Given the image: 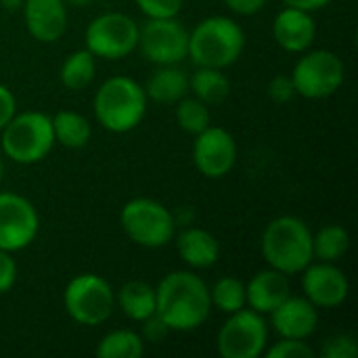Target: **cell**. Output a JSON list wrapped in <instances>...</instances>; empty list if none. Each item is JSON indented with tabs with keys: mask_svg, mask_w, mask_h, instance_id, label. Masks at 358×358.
I'll return each mask as SVG.
<instances>
[{
	"mask_svg": "<svg viewBox=\"0 0 358 358\" xmlns=\"http://www.w3.org/2000/svg\"><path fill=\"white\" fill-rule=\"evenodd\" d=\"M212 313L210 287L195 271H172L155 287V315L170 331L199 329Z\"/></svg>",
	"mask_w": 358,
	"mask_h": 358,
	"instance_id": "1",
	"label": "cell"
},
{
	"mask_svg": "<svg viewBox=\"0 0 358 358\" xmlns=\"http://www.w3.org/2000/svg\"><path fill=\"white\" fill-rule=\"evenodd\" d=\"M260 250L264 262L292 277L300 275L313 258V231L298 216H279L271 220L262 233Z\"/></svg>",
	"mask_w": 358,
	"mask_h": 358,
	"instance_id": "2",
	"label": "cell"
},
{
	"mask_svg": "<svg viewBox=\"0 0 358 358\" xmlns=\"http://www.w3.org/2000/svg\"><path fill=\"white\" fill-rule=\"evenodd\" d=\"M243 50L245 31L231 17H206L189 31V57L195 67L227 69L241 59Z\"/></svg>",
	"mask_w": 358,
	"mask_h": 358,
	"instance_id": "3",
	"label": "cell"
},
{
	"mask_svg": "<svg viewBox=\"0 0 358 358\" xmlns=\"http://www.w3.org/2000/svg\"><path fill=\"white\" fill-rule=\"evenodd\" d=\"M147 94L145 88L128 76L107 78L94 94V117L96 122L113 132L126 134L136 130L147 115Z\"/></svg>",
	"mask_w": 358,
	"mask_h": 358,
	"instance_id": "4",
	"label": "cell"
},
{
	"mask_svg": "<svg viewBox=\"0 0 358 358\" xmlns=\"http://www.w3.org/2000/svg\"><path fill=\"white\" fill-rule=\"evenodd\" d=\"M55 145L52 120L42 111H17L0 130L2 155L19 166H34L46 159Z\"/></svg>",
	"mask_w": 358,
	"mask_h": 358,
	"instance_id": "5",
	"label": "cell"
},
{
	"mask_svg": "<svg viewBox=\"0 0 358 358\" xmlns=\"http://www.w3.org/2000/svg\"><path fill=\"white\" fill-rule=\"evenodd\" d=\"M120 224L126 237L147 250H159L174 241L176 218L170 208L151 197H134L124 203Z\"/></svg>",
	"mask_w": 358,
	"mask_h": 358,
	"instance_id": "6",
	"label": "cell"
},
{
	"mask_svg": "<svg viewBox=\"0 0 358 358\" xmlns=\"http://www.w3.org/2000/svg\"><path fill=\"white\" fill-rule=\"evenodd\" d=\"M63 308L73 323L96 327L113 315L115 292L101 275L80 273L63 289Z\"/></svg>",
	"mask_w": 358,
	"mask_h": 358,
	"instance_id": "7",
	"label": "cell"
},
{
	"mask_svg": "<svg viewBox=\"0 0 358 358\" xmlns=\"http://www.w3.org/2000/svg\"><path fill=\"white\" fill-rule=\"evenodd\" d=\"M296 94L310 101L334 96L346 82V63L342 57L327 48L306 50L292 69Z\"/></svg>",
	"mask_w": 358,
	"mask_h": 358,
	"instance_id": "8",
	"label": "cell"
},
{
	"mask_svg": "<svg viewBox=\"0 0 358 358\" xmlns=\"http://www.w3.org/2000/svg\"><path fill=\"white\" fill-rule=\"evenodd\" d=\"M136 46L138 23L122 10L96 15L84 31V48H88L96 59L120 61L132 55Z\"/></svg>",
	"mask_w": 358,
	"mask_h": 358,
	"instance_id": "9",
	"label": "cell"
},
{
	"mask_svg": "<svg viewBox=\"0 0 358 358\" xmlns=\"http://www.w3.org/2000/svg\"><path fill=\"white\" fill-rule=\"evenodd\" d=\"M268 346V323L264 315L241 308L231 313L216 336V352L222 358H258Z\"/></svg>",
	"mask_w": 358,
	"mask_h": 358,
	"instance_id": "10",
	"label": "cell"
},
{
	"mask_svg": "<svg viewBox=\"0 0 358 358\" xmlns=\"http://www.w3.org/2000/svg\"><path fill=\"white\" fill-rule=\"evenodd\" d=\"M153 65H180L189 57V29L176 19H147L138 25V46Z\"/></svg>",
	"mask_w": 358,
	"mask_h": 358,
	"instance_id": "11",
	"label": "cell"
},
{
	"mask_svg": "<svg viewBox=\"0 0 358 358\" xmlns=\"http://www.w3.org/2000/svg\"><path fill=\"white\" fill-rule=\"evenodd\" d=\"M40 233L36 206L13 191H0V250L17 254L29 248Z\"/></svg>",
	"mask_w": 358,
	"mask_h": 358,
	"instance_id": "12",
	"label": "cell"
},
{
	"mask_svg": "<svg viewBox=\"0 0 358 358\" xmlns=\"http://www.w3.org/2000/svg\"><path fill=\"white\" fill-rule=\"evenodd\" d=\"M239 147L235 136L220 128V126H208L199 134H195L193 141V166L197 172L210 180L224 178L237 164Z\"/></svg>",
	"mask_w": 358,
	"mask_h": 358,
	"instance_id": "13",
	"label": "cell"
},
{
	"mask_svg": "<svg viewBox=\"0 0 358 358\" xmlns=\"http://www.w3.org/2000/svg\"><path fill=\"white\" fill-rule=\"evenodd\" d=\"M300 275L304 298L317 308H338L348 300L350 281L336 262L313 260Z\"/></svg>",
	"mask_w": 358,
	"mask_h": 358,
	"instance_id": "14",
	"label": "cell"
},
{
	"mask_svg": "<svg viewBox=\"0 0 358 358\" xmlns=\"http://www.w3.org/2000/svg\"><path fill=\"white\" fill-rule=\"evenodd\" d=\"M271 329L279 338L308 340L319 327V308L304 296L285 298L271 315Z\"/></svg>",
	"mask_w": 358,
	"mask_h": 358,
	"instance_id": "15",
	"label": "cell"
},
{
	"mask_svg": "<svg viewBox=\"0 0 358 358\" xmlns=\"http://www.w3.org/2000/svg\"><path fill=\"white\" fill-rule=\"evenodd\" d=\"M23 21L27 34L42 42L52 44L63 38L67 29V4L63 0H23Z\"/></svg>",
	"mask_w": 358,
	"mask_h": 358,
	"instance_id": "16",
	"label": "cell"
},
{
	"mask_svg": "<svg viewBox=\"0 0 358 358\" xmlns=\"http://www.w3.org/2000/svg\"><path fill=\"white\" fill-rule=\"evenodd\" d=\"M273 38L285 52L302 55L308 48H313L317 40V23L313 13L285 6L277 13L273 23Z\"/></svg>",
	"mask_w": 358,
	"mask_h": 358,
	"instance_id": "17",
	"label": "cell"
},
{
	"mask_svg": "<svg viewBox=\"0 0 358 358\" xmlns=\"http://www.w3.org/2000/svg\"><path fill=\"white\" fill-rule=\"evenodd\" d=\"M174 243L180 260L191 271L212 268L220 260V241L208 229L187 224L180 233L174 235Z\"/></svg>",
	"mask_w": 358,
	"mask_h": 358,
	"instance_id": "18",
	"label": "cell"
},
{
	"mask_svg": "<svg viewBox=\"0 0 358 358\" xmlns=\"http://www.w3.org/2000/svg\"><path fill=\"white\" fill-rule=\"evenodd\" d=\"M289 296H292L289 277L271 266L258 271L245 283V306L260 315H271Z\"/></svg>",
	"mask_w": 358,
	"mask_h": 358,
	"instance_id": "19",
	"label": "cell"
},
{
	"mask_svg": "<svg viewBox=\"0 0 358 358\" xmlns=\"http://www.w3.org/2000/svg\"><path fill=\"white\" fill-rule=\"evenodd\" d=\"M143 88L149 101L174 105L189 94V73L178 65H155Z\"/></svg>",
	"mask_w": 358,
	"mask_h": 358,
	"instance_id": "20",
	"label": "cell"
},
{
	"mask_svg": "<svg viewBox=\"0 0 358 358\" xmlns=\"http://www.w3.org/2000/svg\"><path fill=\"white\" fill-rule=\"evenodd\" d=\"M115 306L134 323H143L155 315V287L134 279L115 292Z\"/></svg>",
	"mask_w": 358,
	"mask_h": 358,
	"instance_id": "21",
	"label": "cell"
},
{
	"mask_svg": "<svg viewBox=\"0 0 358 358\" xmlns=\"http://www.w3.org/2000/svg\"><path fill=\"white\" fill-rule=\"evenodd\" d=\"M52 120V132H55V141L65 147V149H82L90 143L92 136V126L90 120L78 111L71 109H61L55 115H50Z\"/></svg>",
	"mask_w": 358,
	"mask_h": 358,
	"instance_id": "22",
	"label": "cell"
},
{
	"mask_svg": "<svg viewBox=\"0 0 358 358\" xmlns=\"http://www.w3.org/2000/svg\"><path fill=\"white\" fill-rule=\"evenodd\" d=\"M189 92L210 107L220 105L231 94V80L224 76V69L195 67L189 76Z\"/></svg>",
	"mask_w": 358,
	"mask_h": 358,
	"instance_id": "23",
	"label": "cell"
},
{
	"mask_svg": "<svg viewBox=\"0 0 358 358\" xmlns=\"http://www.w3.org/2000/svg\"><path fill=\"white\" fill-rule=\"evenodd\" d=\"M94 76H96V57L88 48L69 52L59 69V80L63 88L73 90V92L90 86Z\"/></svg>",
	"mask_w": 358,
	"mask_h": 358,
	"instance_id": "24",
	"label": "cell"
},
{
	"mask_svg": "<svg viewBox=\"0 0 358 358\" xmlns=\"http://www.w3.org/2000/svg\"><path fill=\"white\" fill-rule=\"evenodd\" d=\"M350 250V235L342 224H327L313 233V258L319 262H340Z\"/></svg>",
	"mask_w": 358,
	"mask_h": 358,
	"instance_id": "25",
	"label": "cell"
},
{
	"mask_svg": "<svg viewBox=\"0 0 358 358\" xmlns=\"http://www.w3.org/2000/svg\"><path fill=\"white\" fill-rule=\"evenodd\" d=\"M99 358H138L145 355V340L132 329H115L96 344Z\"/></svg>",
	"mask_w": 358,
	"mask_h": 358,
	"instance_id": "26",
	"label": "cell"
},
{
	"mask_svg": "<svg viewBox=\"0 0 358 358\" xmlns=\"http://www.w3.org/2000/svg\"><path fill=\"white\" fill-rule=\"evenodd\" d=\"M210 302L212 308H216L222 315H231L245 308V281L233 275L220 277L210 287Z\"/></svg>",
	"mask_w": 358,
	"mask_h": 358,
	"instance_id": "27",
	"label": "cell"
},
{
	"mask_svg": "<svg viewBox=\"0 0 358 358\" xmlns=\"http://www.w3.org/2000/svg\"><path fill=\"white\" fill-rule=\"evenodd\" d=\"M176 105V124L180 126L182 132L187 134H199L201 130H206L212 124V113H210V105H206L203 101H199L197 96H189L185 94L180 101L174 103Z\"/></svg>",
	"mask_w": 358,
	"mask_h": 358,
	"instance_id": "28",
	"label": "cell"
},
{
	"mask_svg": "<svg viewBox=\"0 0 358 358\" xmlns=\"http://www.w3.org/2000/svg\"><path fill=\"white\" fill-rule=\"evenodd\" d=\"M266 358H315L317 352L308 346L306 340H292V338H279L273 346H266Z\"/></svg>",
	"mask_w": 358,
	"mask_h": 358,
	"instance_id": "29",
	"label": "cell"
},
{
	"mask_svg": "<svg viewBox=\"0 0 358 358\" xmlns=\"http://www.w3.org/2000/svg\"><path fill=\"white\" fill-rule=\"evenodd\" d=\"M319 357L323 358H357L358 344L350 334H336L327 338L319 350Z\"/></svg>",
	"mask_w": 358,
	"mask_h": 358,
	"instance_id": "30",
	"label": "cell"
},
{
	"mask_svg": "<svg viewBox=\"0 0 358 358\" xmlns=\"http://www.w3.org/2000/svg\"><path fill=\"white\" fill-rule=\"evenodd\" d=\"M185 0H134L138 10L147 19H166V17H178L182 10Z\"/></svg>",
	"mask_w": 358,
	"mask_h": 358,
	"instance_id": "31",
	"label": "cell"
},
{
	"mask_svg": "<svg viewBox=\"0 0 358 358\" xmlns=\"http://www.w3.org/2000/svg\"><path fill=\"white\" fill-rule=\"evenodd\" d=\"M266 94H268V99L273 103H279V105L289 103L296 96V88H294L292 76L289 73H277L275 78H271L268 86H266Z\"/></svg>",
	"mask_w": 358,
	"mask_h": 358,
	"instance_id": "32",
	"label": "cell"
},
{
	"mask_svg": "<svg viewBox=\"0 0 358 358\" xmlns=\"http://www.w3.org/2000/svg\"><path fill=\"white\" fill-rule=\"evenodd\" d=\"M17 262L10 252L0 250V296L8 294L17 283Z\"/></svg>",
	"mask_w": 358,
	"mask_h": 358,
	"instance_id": "33",
	"label": "cell"
},
{
	"mask_svg": "<svg viewBox=\"0 0 358 358\" xmlns=\"http://www.w3.org/2000/svg\"><path fill=\"white\" fill-rule=\"evenodd\" d=\"M15 113H17V99L8 86L0 84V130L10 122Z\"/></svg>",
	"mask_w": 358,
	"mask_h": 358,
	"instance_id": "34",
	"label": "cell"
},
{
	"mask_svg": "<svg viewBox=\"0 0 358 358\" xmlns=\"http://www.w3.org/2000/svg\"><path fill=\"white\" fill-rule=\"evenodd\" d=\"M224 6L229 10H233L235 15H241V17H252L256 13H260L268 0H222Z\"/></svg>",
	"mask_w": 358,
	"mask_h": 358,
	"instance_id": "35",
	"label": "cell"
},
{
	"mask_svg": "<svg viewBox=\"0 0 358 358\" xmlns=\"http://www.w3.org/2000/svg\"><path fill=\"white\" fill-rule=\"evenodd\" d=\"M168 334H170V329L164 325V321L157 315L143 321V340L145 342H162Z\"/></svg>",
	"mask_w": 358,
	"mask_h": 358,
	"instance_id": "36",
	"label": "cell"
},
{
	"mask_svg": "<svg viewBox=\"0 0 358 358\" xmlns=\"http://www.w3.org/2000/svg\"><path fill=\"white\" fill-rule=\"evenodd\" d=\"M285 6H296V8H302V10H308V13H317L321 8H325L327 4H331L334 0H283Z\"/></svg>",
	"mask_w": 358,
	"mask_h": 358,
	"instance_id": "37",
	"label": "cell"
},
{
	"mask_svg": "<svg viewBox=\"0 0 358 358\" xmlns=\"http://www.w3.org/2000/svg\"><path fill=\"white\" fill-rule=\"evenodd\" d=\"M65 4H67V8L71 6V8H84V6H90V4H94L96 0H63Z\"/></svg>",
	"mask_w": 358,
	"mask_h": 358,
	"instance_id": "38",
	"label": "cell"
},
{
	"mask_svg": "<svg viewBox=\"0 0 358 358\" xmlns=\"http://www.w3.org/2000/svg\"><path fill=\"white\" fill-rule=\"evenodd\" d=\"M4 174H6V157H4V155H2V151H0V187H2Z\"/></svg>",
	"mask_w": 358,
	"mask_h": 358,
	"instance_id": "39",
	"label": "cell"
}]
</instances>
